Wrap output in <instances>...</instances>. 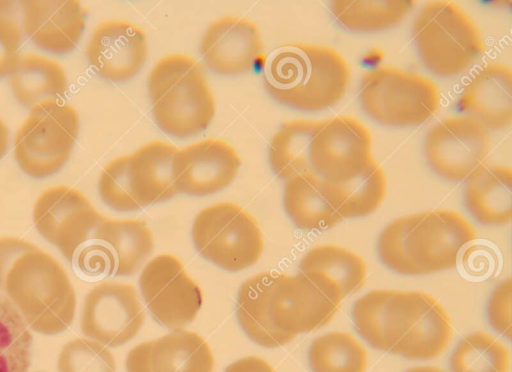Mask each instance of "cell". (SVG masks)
<instances>
[{
	"label": "cell",
	"instance_id": "34",
	"mask_svg": "<svg viewBox=\"0 0 512 372\" xmlns=\"http://www.w3.org/2000/svg\"><path fill=\"white\" fill-rule=\"evenodd\" d=\"M392 289H374L358 298L352 321L358 334L373 348L387 352L385 324Z\"/></svg>",
	"mask_w": 512,
	"mask_h": 372
},
{
	"label": "cell",
	"instance_id": "38",
	"mask_svg": "<svg viewBox=\"0 0 512 372\" xmlns=\"http://www.w3.org/2000/svg\"><path fill=\"white\" fill-rule=\"evenodd\" d=\"M11 5L0 1V78L10 76L21 58L22 33L8 14Z\"/></svg>",
	"mask_w": 512,
	"mask_h": 372
},
{
	"label": "cell",
	"instance_id": "21",
	"mask_svg": "<svg viewBox=\"0 0 512 372\" xmlns=\"http://www.w3.org/2000/svg\"><path fill=\"white\" fill-rule=\"evenodd\" d=\"M283 206L293 224L301 230L323 231L344 220L337 184L313 171L285 181Z\"/></svg>",
	"mask_w": 512,
	"mask_h": 372
},
{
	"label": "cell",
	"instance_id": "43",
	"mask_svg": "<svg viewBox=\"0 0 512 372\" xmlns=\"http://www.w3.org/2000/svg\"><path fill=\"white\" fill-rule=\"evenodd\" d=\"M9 146V130L5 122L0 119V160L4 157Z\"/></svg>",
	"mask_w": 512,
	"mask_h": 372
},
{
	"label": "cell",
	"instance_id": "17",
	"mask_svg": "<svg viewBox=\"0 0 512 372\" xmlns=\"http://www.w3.org/2000/svg\"><path fill=\"white\" fill-rule=\"evenodd\" d=\"M85 53L91 69L100 78L111 82L127 81L146 62V34L129 21H104L93 29Z\"/></svg>",
	"mask_w": 512,
	"mask_h": 372
},
{
	"label": "cell",
	"instance_id": "6",
	"mask_svg": "<svg viewBox=\"0 0 512 372\" xmlns=\"http://www.w3.org/2000/svg\"><path fill=\"white\" fill-rule=\"evenodd\" d=\"M363 111L389 127H410L430 120L440 105L439 90L426 76L380 65L361 78L358 89Z\"/></svg>",
	"mask_w": 512,
	"mask_h": 372
},
{
	"label": "cell",
	"instance_id": "5",
	"mask_svg": "<svg viewBox=\"0 0 512 372\" xmlns=\"http://www.w3.org/2000/svg\"><path fill=\"white\" fill-rule=\"evenodd\" d=\"M412 37L422 64L438 77L463 73L485 51L477 25L452 1L423 4L415 16Z\"/></svg>",
	"mask_w": 512,
	"mask_h": 372
},
{
	"label": "cell",
	"instance_id": "2",
	"mask_svg": "<svg viewBox=\"0 0 512 372\" xmlns=\"http://www.w3.org/2000/svg\"><path fill=\"white\" fill-rule=\"evenodd\" d=\"M262 77L268 94L292 109L315 112L338 104L350 82V68L334 48L289 43L270 52Z\"/></svg>",
	"mask_w": 512,
	"mask_h": 372
},
{
	"label": "cell",
	"instance_id": "32",
	"mask_svg": "<svg viewBox=\"0 0 512 372\" xmlns=\"http://www.w3.org/2000/svg\"><path fill=\"white\" fill-rule=\"evenodd\" d=\"M33 337L9 298L0 293V372H27Z\"/></svg>",
	"mask_w": 512,
	"mask_h": 372
},
{
	"label": "cell",
	"instance_id": "20",
	"mask_svg": "<svg viewBox=\"0 0 512 372\" xmlns=\"http://www.w3.org/2000/svg\"><path fill=\"white\" fill-rule=\"evenodd\" d=\"M25 34L40 49L67 54L78 45L86 26V12L78 0H24Z\"/></svg>",
	"mask_w": 512,
	"mask_h": 372
},
{
	"label": "cell",
	"instance_id": "10",
	"mask_svg": "<svg viewBox=\"0 0 512 372\" xmlns=\"http://www.w3.org/2000/svg\"><path fill=\"white\" fill-rule=\"evenodd\" d=\"M491 150L489 129L469 115L450 116L434 124L424 138V154L443 179L466 181L486 164Z\"/></svg>",
	"mask_w": 512,
	"mask_h": 372
},
{
	"label": "cell",
	"instance_id": "27",
	"mask_svg": "<svg viewBox=\"0 0 512 372\" xmlns=\"http://www.w3.org/2000/svg\"><path fill=\"white\" fill-rule=\"evenodd\" d=\"M10 88L16 100L31 109L47 100H61L68 88L63 67L55 60L28 53L9 76Z\"/></svg>",
	"mask_w": 512,
	"mask_h": 372
},
{
	"label": "cell",
	"instance_id": "24",
	"mask_svg": "<svg viewBox=\"0 0 512 372\" xmlns=\"http://www.w3.org/2000/svg\"><path fill=\"white\" fill-rule=\"evenodd\" d=\"M177 149L170 143L154 140L129 154V185L141 208L168 201L179 193L172 169Z\"/></svg>",
	"mask_w": 512,
	"mask_h": 372
},
{
	"label": "cell",
	"instance_id": "37",
	"mask_svg": "<svg viewBox=\"0 0 512 372\" xmlns=\"http://www.w3.org/2000/svg\"><path fill=\"white\" fill-rule=\"evenodd\" d=\"M128 164L129 154L114 158L103 168L98 180L97 188L101 200L118 212L141 209L131 193Z\"/></svg>",
	"mask_w": 512,
	"mask_h": 372
},
{
	"label": "cell",
	"instance_id": "22",
	"mask_svg": "<svg viewBox=\"0 0 512 372\" xmlns=\"http://www.w3.org/2000/svg\"><path fill=\"white\" fill-rule=\"evenodd\" d=\"M298 273L305 276L330 301L341 306L367 278V265L354 251L336 244L310 249L301 259Z\"/></svg>",
	"mask_w": 512,
	"mask_h": 372
},
{
	"label": "cell",
	"instance_id": "12",
	"mask_svg": "<svg viewBox=\"0 0 512 372\" xmlns=\"http://www.w3.org/2000/svg\"><path fill=\"white\" fill-rule=\"evenodd\" d=\"M139 287L153 319L174 331L192 322L202 305L201 289L171 254H160L145 265Z\"/></svg>",
	"mask_w": 512,
	"mask_h": 372
},
{
	"label": "cell",
	"instance_id": "45",
	"mask_svg": "<svg viewBox=\"0 0 512 372\" xmlns=\"http://www.w3.org/2000/svg\"><path fill=\"white\" fill-rule=\"evenodd\" d=\"M34 372H45V371H34Z\"/></svg>",
	"mask_w": 512,
	"mask_h": 372
},
{
	"label": "cell",
	"instance_id": "8",
	"mask_svg": "<svg viewBox=\"0 0 512 372\" xmlns=\"http://www.w3.org/2000/svg\"><path fill=\"white\" fill-rule=\"evenodd\" d=\"M79 129V116L72 105L62 100L34 105L14 137L18 166L33 178L55 174L68 161Z\"/></svg>",
	"mask_w": 512,
	"mask_h": 372
},
{
	"label": "cell",
	"instance_id": "35",
	"mask_svg": "<svg viewBox=\"0 0 512 372\" xmlns=\"http://www.w3.org/2000/svg\"><path fill=\"white\" fill-rule=\"evenodd\" d=\"M58 372H116L113 354L103 344L90 338L66 342L57 358Z\"/></svg>",
	"mask_w": 512,
	"mask_h": 372
},
{
	"label": "cell",
	"instance_id": "14",
	"mask_svg": "<svg viewBox=\"0 0 512 372\" xmlns=\"http://www.w3.org/2000/svg\"><path fill=\"white\" fill-rule=\"evenodd\" d=\"M145 310L131 284L103 282L85 296L82 333L105 346H121L133 339L145 322Z\"/></svg>",
	"mask_w": 512,
	"mask_h": 372
},
{
	"label": "cell",
	"instance_id": "30",
	"mask_svg": "<svg viewBox=\"0 0 512 372\" xmlns=\"http://www.w3.org/2000/svg\"><path fill=\"white\" fill-rule=\"evenodd\" d=\"M308 363L312 372H365L368 356L352 334L330 331L312 341Z\"/></svg>",
	"mask_w": 512,
	"mask_h": 372
},
{
	"label": "cell",
	"instance_id": "29",
	"mask_svg": "<svg viewBox=\"0 0 512 372\" xmlns=\"http://www.w3.org/2000/svg\"><path fill=\"white\" fill-rule=\"evenodd\" d=\"M318 121L295 119L284 122L273 134L268 157L275 175L288 180L298 174L312 171L310 144Z\"/></svg>",
	"mask_w": 512,
	"mask_h": 372
},
{
	"label": "cell",
	"instance_id": "40",
	"mask_svg": "<svg viewBox=\"0 0 512 372\" xmlns=\"http://www.w3.org/2000/svg\"><path fill=\"white\" fill-rule=\"evenodd\" d=\"M72 263L86 278L113 276V262L106 247L97 240H91L75 254Z\"/></svg>",
	"mask_w": 512,
	"mask_h": 372
},
{
	"label": "cell",
	"instance_id": "33",
	"mask_svg": "<svg viewBox=\"0 0 512 372\" xmlns=\"http://www.w3.org/2000/svg\"><path fill=\"white\" fill-rule=\"evenodd\" d=\"M337 186L343 219L363 217L376 211L384 200L386 175L381 165L372 159L359 175Z\"/></svg>",
	"mask_w": 512,
	"mask_h": 372
},
{
	"label": "cell",
	"instance_id": "18",
	"mask_svg": "<svg viewBox=\"0 0 512 372\" xmlns=\"http://www.w3.org/2000/svg\"><path fill=\"white\" fill-rule=\"evenodd\" d=\"M262 49L258 26L241 16L228 15L213 21L200 42L207 67L223 76H236L252 69Z\"/></svg>",
	"mask_w": 512,
	"mask_h": 372
},
{
	"label": "cell",
	"instance_id": "28",
	"mask_svg": "<svg viewBox=\"0 0 512 372\" xmlns=\"http://www.w3.org/2000/svg\"><path fill=\"white\" fill-rule=\"evenodd\" d=\"M415 5V0H333L329 8L346 30L371 33L395 27Z\"/></svg>",
	"mask_w": 512,
	"mask_h": 372
},
{
	"label": "cell",
	"instance_id": "44",
	"mask_svg": "<svg viewBox=\"0 0 512 372\" xmlns=\"http://www.w3.org/2000/svg\"><path fill=\"white\" fill-rule=\"evenodd\" d=\"M405 372H445L442 369L436 367V366H416L408 369Z\"/></svg>",
	"mask_w": 512,
	"mask_h": 372
},
{
	"label": "cell",
	"instance_id": "31",
	"mask_svg": "<svg viewBox=\"0 0 512 372\" xmlns=\"http://www.w3.org/2000/svg\"><path fill=\"white\" fill-rule=\"evenodd\" d=\"M451 372H509L508 348L484 331L464 336L450 359Z\"/></svg>",
	"mask_w": 512,
	"mask_h": 372
},
{
	"label": "cell",
	"instance_id": "41",
	"mask_svg": "<svg viewBox=\"0 0 512 372\" xmlns=\"http://www.w3.org/2000/svg\"><path fill=\"white\" fill-rule=\"evenodd\" d=\"M36 248L34 244L21 238L0 237V289H4L7 274L17 259Z\"/></svg>",
	"mask_w": 512,
	"mask_h": 372
},
{
	"label": "cell",
	"instance_id": "9",
	"mask_svg": "<svg viewBox=\"0 0 512 372\" xmlns=\"http://www.w3.org/2000/svg\"><path fill=\"white\" fill-rule=\"evenodd\" d=\"M192 240L203 258L230 272L252 266L263 251V236L256 220L233 202L202 209L193 221Z\"/></svg>",
	"mask_w": 512,
	"mask_h": 372
},
{
	"label": "cell",
	"instance_id": "3",
	"mask_svg": "<svg viewBox=\"0 0 512 372\" xmlns=\"http://www.w3.org/2000/svg\"><path fill=\"white\" fill-rule=\"evenodd\" d=\"M148 94L156 125L173 137L203 132L215 114L203 67L186 54H170L154 64L148 76Z\"/></svg>",
	"mask_w": 512,
	"mask_h": 372
},
{
	"label": "cell",
	"instance_id": "23",
	"mask_svg": "<svg viewBox=\"0 0 512 372\" xmlns=\"http://www.w3.org/2000/svg\"><path fill=\"white\" fill-rule=\"evenodd\" d=\"M458 105L485 127L502 130L512 123V70L503 63H488L468 80Z\"/></svg>",
	"mask_w": 512,
	"mask_h": 372
},
{
	"label": "cell",
	"instance_id": "16",
	"mask_svg": "<svg viewBox=\"0 0 512 372\" xmlns=\"http://www.w3.org/2000/svg\"><path fill=\"white\" fill-rule=\"evenodd\" d=\"M241 165L236 150L227 142L207 138L177 149L173 158V179L178 192L208 196L228 187Z\"/></svg>",
	"mask_w": 512,
	"mask_h": 372
},
{
	"label": "cell",
	"instance_id": "15",
	"mask_svg": "<svg viewBox=\"0 0 512 372\" xmlns=\"http://www.w3.org/2000/svg\"><path fill=\"white\" fill-rule=\"evenodd\" d=\"M475 238L474 227L461 214L435 209L418 213L405 242L418 275H426L456 266L460 250Z\"/></svg>",
	"mask_w": 512,
	"mask_h": 372
},
{
	"label": "cell",
	"instance_id": "42",
	"mask_svg": "<svg viewBox=\"0 0 512 372\" xmlns=\"http://www.w3.org/2000/svg\"><path fill=\"white\" fill-rule=\"evenodd\" d=\"M224 372H276L265 360L257 356L241 358L225 368Z\"/></svg>",
	"mask_w": 512,
	"mask_h": 372
},
{
	"label": "cell",
	"instance_id": "36",
	"mask_svg": "<svg viewBox=\"0 0 512 372\" xmlns=\"http://www.w3.org/2000/svg\"><path fill=\"white\" fill-rule=\"evenodd\" d=\"M418 213L404 215L388 223L381 231L377 251L382 263L390 270L407 276H417V270L406 250V234Z\"/></svg>",
	"mask_w": 512,
	"mask_h": 372
},
{
	"label": "cell",
	"instance_id": "1",
	"mask_svg": "<svg viewBox=\"0 0 512 372\" xmlns=\"http://www.w3.org/2000/svg\"><path fill=\"white\" fill-rule=\"evenodd\" d=\"M339 308L300 273L254 275L242 283L236 299L242 330L266 348L284 346L298 334L327 325Z\"/></svg>",
	"mask_w": 512,
	"mask_h": 372
},
{
	"label": "cell",
	"instance_id": "26",
	"mask_svg": "<svg viewBox=\"0 0 512 372\" xmlns=\"http://www.w3.org/2000/svg\"><path fill=\"white\" fill-rule=\"evenodd\" d=\"M113 262V276H131L138 272L153 251V236L140 219L103 217L94 233Z\"/></svg>",
	"mask_w": 512,
	"mask_h": 372
},
{
	"label": "cell",
	"instance_id": "25",
	"mask_svg": "<svg viewBox=\"0 0 512 372\" xmlns=\"http://www.w3.org/2000/svg\"><path fill=\"white\" fill-rule=\"evenodd\" d=\"M463 201L480 224H509L512 220V169L505 165H485L465 181Z\"/></svg>",
	"mask_w": 512,
	"mask_h": 372
},
{
	"label": "cell",
	"instance_id": "4",
	"mask_svg": "<svg viewBox=\"0 0 512 372\" xmlns=\"http://www.w3.org/2000/svg\"><path fill=\"white\" fill-rule=\"evenodd\" d=\"M4 290L27 326L37 333L56 335L73 322L74 287L59 262L39 248L17 259Z\"/></svg>",
	"mask_w": 512,
	"mask_h": 372
},
{
	"label": "cell",
	"instance_id": "13",
	"mask_svg": "<svg viewBox=\"0 0 512 372\" xmlns=\"http://www.w3.org/2000/svg\"><path fill=\"white\" fill-rule=\"evenodd\" d=\"M372 159L371 134L358 119L338 115L318 121L310 144L314 173L344 183L359 175Z\"/></svg>",
	"mask_w": 512,
	"mask_h": 372
},
{
	"label": "cell",
	"instance_id": "7",
	"mask_svg": "<svg viewBox=\"0 0 512 372\" xmlns=\"http://www.w3.org/2000/svg\"><path fill=\"white\" fill-rule=\"evenodd\" d=\"M453 334L448 313L431 294L392 290L386 312L387 352L409 360H432Z\"/></svg>",
	"mask_w": 512,
	"mask_h": 372
},
{
	"label": "cell",
	"instance_id": "39",
	"mask_svg": "<svg viewBox=\"0 0 512 372\" xmlns=\"http://www.w3.org/2000/svg\"><path fill=\"white\" fill-rule=\"evenodd\" d=\"M491 327L508 341L512 336V279L502 281L491 293L487 304Z\"/></svg>",
	"mask_w": 512,
	"mask_h": 372
},
{
	"label": "cell",
	"instance_id": "19",
	"mask_svg": "<svg viewBox=\"0 0 512 372\" xmlns=\"http://www.w3.org/2000/svg\"><path fill=\"white\" fill-rule=\"evenodd\" d=\"M213 367L206 341L182 329L136 345L125 360L127 372H213Z\"/></svg>",
	"mask_w": 512,
	"mask_h": 372
},
{
	"label": "cell",
	"instance_id": "11",
	"mask_svg": "<svg viewBox=\"0 0 512 372\" xmlns=\"http://www.w3.org/2000/svg\"><path fill=\"white\" fill-rule=\"evenodd\" d=\"M32 217L38 233L72 263L76 252L93 240L104 216L77 189L57 185L38 196Z\"/></svg>",
	"mask_w": 512,
	"mask_h": 372
}]
</instances>
